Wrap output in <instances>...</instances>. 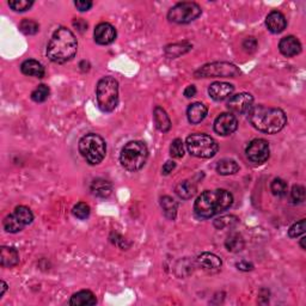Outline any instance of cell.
Here are the masks:
<instances>
[{"label": "cell", "instance_id": "cell-20", "mask_svg": "<svg viewBox=\"0 0 306 306\" xmlns=\"http://www.w3.org/2000/svg\"><path fill=\"white\" fill-rule=\"evenodd\" d=\"M153 120H155L156 128L162 133H166L171 128V121L169 115L162 107H156L153 110Z\"/></svg>", "mask_w": 306, "mask_h": 306}, {"label": "cell", "instance_id": "cell-44", "mask_svg": "<svg viewBox=\"0 0 306 306\" xmlns=\"http://www.w3.org/2000/svg\"><path fill=\"white\" fill-rule=\"evenodd\" d=\"M195 95H196V88L194 85L187 86L186 90H184V96H186L187 98H191V97H194Z\"/></svg>", "mask_w": 306, "mask_h": 306}, {"label": "cell", "instance_id": "cell-43", "mask_svg": "<svg viewBox=\"0 0 306 306\" xmlns=\"http://www.w3.org/2000/svg\"><path fill=\"white\" fill-rule=\"evenodd\" d=\"M236 267H237L239 270H242V272H250V270L253 269V264L248 262V261H241V262L236 264Z\"/></svg>", "mask_w": 306, "mask_h": 306}, {"label": "cell", "instance_id": "cell-14", "mask_svg": "<svg viewBox=\"0 0 306 306\" xmlns=\"http://www.w3.org/2000/svg\"><path fill=\"white\" fill-rule=\"evenodd\" d=\"M235 91V86L230 83H224V82H215L213 84L210 85L208 88V93L210 96L217 102H221L230 98L232 96V93Z\"/></svg>", "mask_w": 306, "mask_h": 306}, {"label": "cell", "instance_id": "cell-46", "mask_svg": "<svg viewBox=\"0 0 306 306\" xmlns=\"http://www.w3.org/2000/svg\"><path fill=\"white\" fill-rule=\"evenodd\" d=\"M6 290H8V285H6L5 281H2V293H0V298L5 294Z\"/></svg>", "mask_w": 306, "mask_h": 306}, {"label": "cell", "instance_id": "cell-15", "mask_svg": "<svg viewBox=\"0 0 306 306\" xmlns=\"http://www.w3.org/2000/svg\"><path fill=\"white\" fill-rule=\"evenodd\" d=\"M197 262L203 270L208 273H218L221 269L222 262L220 257L212 252H202L197 257Z\"/></svg>", "mask_w": 306, "mask_h": 306}, {"label": "cell", "instance_id": "cell-40", "mask_svg": "<svg viewBox=\"0 0 306 306\" xmlns=\"http://www.w3.org/2000/svg\"><path fill=\"white\" fill-rule=\"evenodd\" d=\"M74 5L79 11L85 12L92 8V2H90V0H76L74 2Z\"/></svg>", "mask_w": 306, "mask_h": 306}, {"label": "cell", "instance_id": "cell-36", "mask_svg": "<svg viewBox=\"0 0 306 306\" xmlns=\"http://www.w3.org/2000/svg\"><path fill=\"white\" fill-rule=\"evenodd\" d=\"M306 230V220L305 219H301L297 222H294L293 225L291 226L290 230H288V236L291 238H297L299 236L304 235Z\"/></svg>", "mask_w": 306, "mask_h": 306}, {"label": "cell", "instance_id": "cell-4", "mask_svg": "<svg viewBox=\"0 0 306 306\" xmlns=\"http://www.w3.org/2000/svg\"><path fill=\"white\" fill-rule=\"evenodd\" d=\"M148 158V148L145 142L134 140L123 146L120 155V163L131 172L139 171L144 168Z\"/></svg>", "mask_w": 306, "mask_h": 306}, {"label": "cell", "instance_id": "cell-12", "mask_svg": "<svg viewBox=\"0 0 306 306\" xmlns=\"http://www.w3.org/2000/svg\"><path fill=\"white\" fill-rule=\"evenodd\" d=\"M238 128V120L234 114L222 113L214 121V131L215 133L222 137L235 133Z\"/></svg>", "mask_w": 306, "mask_h": 306}, {"label": "cell", "instance_id": "cell-39", "mask_svg": "<svg viewBox=\"0 0 306 306\" xmlns=\"http://www.w3.org/2000/svg\"><path fill=\"white\" fill-rule=\"evenodd\" d=\"M243 48H244L245 52L248 53H252V52L256 50L257 48V41L255 37H248L243 41Z\"/></svg>", "mask_w": 306, "mask_h": 306}, {"label": "cell", "instance_id": "cell-1", "mask_svg": "<svg viewBox=\"0 0 306 306\" xmlns=\"http://www.w3.org/2000/svg\"><path fill=\"white\" fill-rule=\"evenodd\" d=\"M248 119L253 128L266 134L279 133L287 123L284 110L266 106H252L248 113Z\"/></svg>", "mask_w": 306, "mask_h": 306}, {"label": "cell", "instance_id": "cell-33", "mask_svg": "<svg viewBox=\"0 0 306 306\" xmlns=\"http://www.w3.org/2000/svg\"><path fill=\"white\" fill-rule=\"evenodd\" d=\"M19 30L24 35H35L40 30V26L33 19H23L19 24Z\"/></svg>", "mask_w": 306, "mask_h": 306}, {"label": "cell", "instance_id": "cell-17", "mask_svg": "<svg viewBox=\"0 0 306 306\" xmlns=\"http://www.w3.org/2000/svg\"><path fill=\"white\" fill-rule=\"evenodd\" d=\"M266 26L270 33L280 34L286 29L287 20L280 11H272L267 16Z\"/></svg>", "mask_w": 306, "mask_h": 306}, {"label": "cell", "instance_id": "cell-21", "mask_svg": "<svg viewBox=\"0 0 306 306\" xmlns=\"http://www.w3.org/2000/svg\"><path fill=\"white\" fill-rule=\"evenodd\" d=\"M19 255L15 248L9 246H2L0 249V263L4 268H12L18 264Z\"/></svg>", "mask_w": 306, "mask_h": 306}, {"label": "cell", "instance_id": "cell-27", "mask_svg": "<svg viewBox=\"0 0 306 306\" xmlns=\"http://www.w3.org/2000/svg\"><path fill=\"white\" fill-rule=\"evenodd\" d=\"M238 170H239V165L237 164V162L234 161V159H230V158L221 159V161H219L217 164V172L219 175H222V176L234 175V173L238 172Z\"/></svg>", "mask_w": 306, "mask_h": 306}, {"label": "cell", "instance_id": "cell-22", "mask_svg": "<svg viewBox=\"0 0 306 306\" xmlns=\"http://www.w3.org/2000/svg\"><path fill=\"white\" fill-rule=\"evenodd\" d=\"M20 71H22L23 74L29 75V76H36V78H43L44 76V67L42 66L41 62H38L36 60H26L20 65Z\"/></svg>", "mask_w": 306, "mask_h": 306}, {"label": "cell", "instance_id": "cell-42", "mask_svg": "<svg viewBox=\"0 0 306 306\" xmlns=\"http://www.w3.org/2000/svg\"><path fill=\"white\" fill-rule=\"evenodd\" d=\"M175 168H176V163L172 162V161H168L164 165H163L162 173H163V175L168 176L169 173H171L173 170H175Z\"/></svg>", "mask_w": 306, "mask_h": 306}, {"label": "cell", "instance_id": "cell-11", "mask_svg": "<svg viewBox=\"0 0 306 306\" xmlns=\"http://www.w3.org/2000/svg\"><path fill=\"white\" fill-rule=\"evenodd\" d=\"M253 106V97L248 92H242L230 97L227 109L231 114H248Z\"/></svg>", "mask_w": 306, "mask_h": 306}, {"label": "cell", "instance_id": "cell-18", "mask_svg": "<svg viewBox=\"0 0 306 306\" xmlns=\"http://www.w3.org/2000/svg\"><path fill=\"white\" fill-rule=\"evenodd\" d=\"M207 113H208V109L203 103L196 102V103L190 104V106L188 107V110H187L188 121H189L191 124H197V123L202 122V121L206 119Z\"/></svg>", "mask_w": 306, "mask_h": 306}, {"label": "cell", "instance_id": "cell-6", "mask_svg": "<svg viewBox=\"0 0 306 306\" xmlns=\"http://www.w3.org/2000/svg\"><path fill=\"white\" fill-rule=\"evenodd\" d=\"M79 152L82 157L85 159L90 165H97L106 157L107 145L106 141L98 134L90 133L83 137L79 140Z\"/></svg>", "mask_w": 306, "mask_h": 306}, {"label": "cell", "instance_id": "cell-16", "mask_svg": "<svg viewBox=\"0 0 306 306\" xmlns=\"http://www.w3.org/2000/svg\"><path fill=\"white\" fill-rule=\"evenodd\" d=\"M280 53L285 57H295L301 52V43L297 37L294 36H286L281 38L279 43Z\"/></svg>", "mask_w": 306, "mask_h": 306}, {"label": "cell", "instance_id": "cell-13", "mask_svg": "<svg viewBox=\"0 0 306 306\" xmlns=\"http://www.w3.org/2000/svg\"><path fill=\"white\" fill-rule=\"evenodd\" d=\"M93 36H95L96 43L100 46H107V44L113 43L116 38V29L110 23H99L95 28Z\"/></svg>", "mask_w": 306, "mask_h": 306}, {"label": "cell", "instance_id": "cell-31", "mask_svg": "<svg viewBox=\"0 0 306 306\" xmlns=\"http://www.w3.org/2000/svg\"><path fill=\"white\" fill-rule=\"evenodd\" d=\"M270 190H272V193L275 196L284 197L288 191L287 182H286V181H284L283 178L273 180L272 184H270Z\"/></svg>", "mask_w": 306, "mask_h": 306}, {"label": "cell", "instance_id": "cell-41", "mask_svg": "<svg viewBox=\"0 0 306 306\" xmlns=\"http://www.w3.org/2000/svg\"><path fill=\"white\" fill-rule=\"evenodd\" d=\"M73 27L76 28V30L81 31V33H84V31L88 30V23H86L83 18L73 20Z\"/></svg>", "mask_w": 306, "mask_h": 306}, {"label": "cell", "instance_id": "cell-28", "mask_svg": "<svg viewBox=\"0 0 306 306\" xmlns=\"http://www.w3.org/2000/svg\"><path fill=\"white\" fill-rule=\"evenodd\" d=\"M3 225H4L5 231L10 232V234H18V232H20L24 228V226H26L18 220V218L13 213L8 215V217L4 219Z\"/></svg>", "mask_w": 306, "mask_h": 306}, {"label": "cell", "instance_id": "cell-47", "mask_svg": "<svg viewBox=\"0 0 306 306\" xmlns=\"http://www.w3.org/2000/svg\"><path fill=\"white\" fill-rule=\"evenodd\" d=\"M305 241H306V238H305V237H302V238H301V241H300V246H301V249H302V250H305V249H306V246H305Z\"/></svg>", "mask_w": 306, "mask_h": 306}, {"label": "cell", "instance_id": "cell-35", "mask_svg": "<svg viewBox=\"0 0 306 306\" xmlns=\"http://www.w3.org/2000/svg\"><path fill=\"white\" fill-rule=\"evenodd\" d=\"M34 5L33 0H10L9 6L16 12H24Z\"/></svg>", "mask_w": 306, "mask_h": 306}, {"label": "cell", "instance_id": "cell-32", "mask_svg": "<svg viewBox=\"0 0 306 306\" xmlns=\"http://www.w3.org/2000/svg\"><path fill=\"white\" fill-rule=\"evenodd\" d=\"M49 93H50L49 88H48L47 85L41 84L34 90L33 93H31V99L36 103H42L48 98V97H49Z\"/></svg>", "mask_w": 306, "mask_h": 306}, {"label": "cell", "instance_id": "cell-37", "mask_svg": "<svg viewBox=\"0 0 306 306\" xmlns=\"http://www.w3.org/2000/svg\"><path fill=\"white\" fill-rule=\"evenodd\" d=\"M170 156L173 158H182L184 156V144L181 139H175L170 146Z\"/></svg>", "mask_w": 306, "mask_h": 306}, {"label": "cell", "instance_id": "cell-38", "mask_svg": "<svg viewBox=\"0 0 306 306\" xmlns=\"http://www.w3.org/2000/svg\"><path fill=\"white\" fill-rule=\"evenodd\" d=\"M306 197V193H305V188L302 186H293L291 190V199L294 203H302L305 201Z\"/></svg>", "mask_w": 306, "mask_h": 306}, {"label": "cell", "instance_id": "cell-10", "mask_svg": "<svg viewBox=\"0 0 306 306\" xmlns=\"http://www.w3.org/2000/svg\"><path fill=\"white\" fill-rule=\"evenodd\" d=\"M245 153L249 161L253 163V164H263L269 158V144L264 139H253L252 141L249 142Z\"/></svg>", "mask_w": 306, "mask_h": 306}, {"label": "cell", "instance_id": "cell-26", "mask_svg": "<svg viewBox=\"0 0 306 306\" xmlns=\"http://www.w3.org/2000/svg\"><path fill=\"white\" fill-rule=\"evenodd\" d=\"M245 242L243 239L242 235L237 234H230L225 241V248L228 250L230 252H239L244 249Z\"/></svg>", "mask_w": 306, "mask_h": 306}, {"label": "cell", "instance_id": "cell-45", "mask_svg": "<svg viewBox=\"0 0 306 306\" xmlns=\"http://www.w3.org/2000/svg\"><path fill=\"white\" fill-rule=\"evenodd\" d=\"M79 66H81V69L83 72H86V71H89V69H90V64H89V62H86V61H82L81 65H79Z\"/></svg>", "mask_w": 306, "mask_h": 306}, {"label": "cell", "instance_id": "cell-23", "mask_svg": "<svg viewBox=\"0 0 306 306\" xmlns=\"http://www.w3.org/2000/svg\"><path fill=\"white\" fill-rule=\"evenodd\" d=\"M91 191L95 196L106 199V197L110 196L111 191H113V186H111L109 181L104 178H96L91 183Z\"/></svg>", "mask_w": 306, "mask_h": 306}, {"label": "cell", "instance_id": "cell-19", "mask_svg": "<svg viewBox=\"0 0 306 306\" xmlns=\"http://www.w3.org/2000/svg\"><path fill=\"white\" fill-rule=\"evenodd\" d=\"M97 304L96 295L89 290H83L74 293L71 297L69 305L71 306H92Z\"/></svg>", "mask_w": 306, "mask_h": 306}, {"label": "cell", "instance_id": "cell-25", "mask_svg": "<svg viewBox=\"0 0 306 306\" xmlns=\"http://www.w3.org/2000/svg\"><path fill=\"white\" fill-rule=\"evenodd\" d=\"M161 207L166 218L170 219V220H175L178 205H177L176 201L171 196L165 195L161 197Z\"/></svg>", "mask_w": 306, "mask_h": 306}, {"label": "cell", "instance_id": "cell-9", "mask_svg": "<svg viewBox=\"0 0 306 306\" xmlns=\"http://www.w3.org/2000/svg\"><path fill=\"white\" fill-rule=\"evenodd\" d=\"M241 71L230 62H212L202 66L195 72L196 78H235Z\"/></svg>", "mask_w": 306, "mask_h": 306}, {"label": "cell", "instance_id": "cell-5", "mask_svg": "<svg viewBox=\"0 0 306 306\" xmlns=\"http://www.w3.org/2000/svg\"><path fill=\"white\" fill-rule=\"evenodd\" d=\"M96 97L99 109L111 113L119 104V83L113 76H103L96 86Z\"/></svg>", "mask_w": 306, "mask_h": 306}, {"label": "cell", "instance_id": "cell-34", "mask_svg": "<svg viewBox=\"0 0 306 306\" xmlns=\"http://www.w3.org/2000/svg\"><path fill=\"white\" fill-rule=\"evenodd\" d=\"M72 213L76 219L85 220V219H88L89 215H90L89 205L85 203V202H78L74 207H73Z\"/></svg>", "mask_w": 306, "mask_h": 306}, {"label": "cell", "instance_id": "cell-29", "mask_svg": "<svg viewBox=\"0 0 306 306\" xmlns=\"http://www.w3.org/2000/svg\"><path fill=\"white\" fill-rule=\"evenodd\" d=\"M239 219L235 215H224V217H220L214 220V227L218 230H225V228H230L234 227L238 224Z\"/></svg>", "mask_w": 306, "mask_h": 306}, {"label": "cell", "instance_id": "cell-8", "mask_svg": "<svg viewBox=\"0 0 306 306\" xmlns=\"http://www.w3.org/2000/svg\"><path fill=\"white\" fill-rule=\"evenodd\" d=\"M200 5L193 2H183L176 4L173 8L169 10L168 19L172 23L188 24L201 16Z\"/></svg>", "mask_w": 306, "mask_h": 306}, {"label": "cell", "instance_id": "cell-2", "mask_svg": "<svg viewBox=\"0 0 306 306\" xmlns=\"http://www.w3.org/2000/svg\"><path fill=\"white\" fill-rule=\"evenodd\" d=\"M234 203V196L225 189L206 190L194 203V212L199 218L210 219L227 211Z\"/></svg>", "mask_w": 306, "mask_h": 306}, {"label": "cell", "instance_id": "cell-24", "mask_svg": "<svg viewBox=\"0 0 306 306\" xmlns=\"http://www.w3.org/2000/svg\"><path fill=\"white\" fill-rule=\"evenodd\" d=\"M175 191L182 200H189L196 194V184L193 181H182L177 184Z\"/></svg>", "mask_w": 306, "mask_h": 306}, {"label": "cell", "instance_id": "cell-3", "mask_svg": "<svg viewBox=\"0 0 306 306\" xmlns=\"http://www.w3.org/2000/svg\"><path fill=\"white\" fill-rule=\"evenodd\" d=\"M76 38L67 28H59L52 35L47 47V57L54 64H66L76 54Z\"/></svg>", "mask_w": 306, "mask_h": 306}, {"label": "cell", "instance_id": "cell-30", "mask_svg": "<svg viewBox=\"0 0 306 306\" xmlns=\"http://www.w3.org/2000/svg\"><path fill=\"white\" fill-rule=\"evenodd\" d=\"M13 214H15L16 217L18 218V220L26 226L31 224V222H33V220H34L33 212L30 211V208H28L26 206L16 207V210H15V212H13Z\"/></svg>", "mask_w": 306, "mask_h": 306}, {"label": "cell", "instance_id": "cell-7", "mask_svg": "<svg viewBox=\"0 0 306 306\" xmlns=\"http://www.w3.org/2000/svg\"><path fill=\"white\" fill-rule=\"evenodd\" d=\"M186 147L191 156L196 158H213L218 153L219 145L213 138L207 134L195 133L187 138Z\"/></svg>", "mask_w": 306, "mask_h": 306}]
</instances>
